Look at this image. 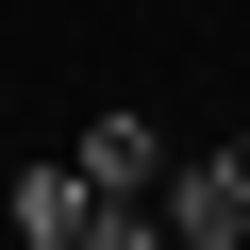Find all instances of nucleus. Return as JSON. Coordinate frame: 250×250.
Masks as SVG:
<instances>
[{"label": "nucleus", "instance_id": "nucleus-2", "mask_svg": "<svg viewBox=\"0 0 250 250\" xmlns=\"http://www.w3.org/2000/svg\"><path fill=\"white\" fill-rule=\"evenodd\" d=\"M0 233H34V250H100V184H83V150H34L17 184H0Z\"/></svg>", "mask_w": 250, "mask_h": 250}, {"label": "nucleus", "instance_id": "nucleus-3", "mask_svg": "<svg viewBox=\"0 0 250 250\" xmlns=\"http://www.w3.org/2000/svg\"><path fill=\"white\" fill-rule=\"evenodd\" d=\"M67 150H83V184H100V200H150V184H167V134H150V117H117V100L83 117Z\"/></svg>", "mask_w": 250, "mask_h": 250}, {"label": "nucleus", "instance_id": "nucleus-1", "mask_svg": "<svg viewBox=\"0 0 250 250\" xmlns=\"http://www.w3.org/2000/svg\"><path fill=\"white\" fill-rule=\"evenodd\" d=\"M150 233H167V250H233V233H250V134H217V150H167V184H150Z\"/></svg>", "mask_w": 250, "mask_h": 250}]
</instances>
